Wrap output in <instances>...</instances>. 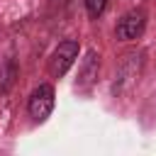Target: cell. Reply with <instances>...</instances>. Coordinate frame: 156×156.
Returning <instances> with one entry per match:
<instances>
[{
  "instance_id": "cell-3",
  "label": "cell",
  "mask_w": 156,
  "mask_h": 156,
  "mask_svg": "<svg viewBox=\"0 0 156 156\" xmlns=\"http://www.w3.org/2000/svg\"><path fill=\"white\" fill-rule=\"evenodd\" d=\"M144 27H146V15L144 10H129L124 12L117 24H115V37L119 41H132V39H139L144 34Z\"/></svg>"
},
{
  "instance_id": "cell-2",
  "label": "cell",
  "mask_w": 156,
  "mask_h": 156,
  "mask_svg": "<svg viewBox=\"0 0 156 156\" xmlns=\"http://www.w3.org/2000/svg\"><path fill=\"white\" fill-rule=\"evenodd\" d=\"M54 102H56V93L49 83H41L37 85L32 93H29V100H27V112L34 122H44L51 112H54Z\"/></svg>"
},
{
  "instance_id": "cell-6",
  "label": "cell",
  "mask_w": 156,
  "mask_h": 156,
  "mask_svg": "<svg viewBox=\"0 0 156 156\" xmlns=\"http://www.w3.org/2000/svg\"><path fill=\"white\" fill-rule=\"evenodd\" d=\"M107 7V0H85V10H88V17L98 20Z\"/></svg>"
},
{
  "instance_id": "cell-5",
  "label": "cell",
  "mask_w": 156,
  "mask_h": 156,
  "mask_svg": "<svg viewBox=\"0 0 156 156\" xmlns=\"http://www.w3.org/2000/svg\"><path fill=\"white\" fill-rule=\"evenodd\" d=\"M15 76H17V66H15V61L7 58V61L0 66V90H2V93H7V90L12 88Z\"/></svg>"
},
{
  "instance_id": "cell-1",
  "label": "cell",
  "mask_w": 156,
  "mask_h": 156,
  "mask_svg": "<svg viewBox=\"0 0 156 156\" xmlns=\"http://www.w3.org/2000/svg\"><path fill=\"white\" fill-rule=\"evenodd\" d=\"M78 54H80L78 39H66V41H61V44L51 51V56H49V73H51L54 78H63V76L68 73V68L76 63Z\"/></svg>"
},
{
  "instance_id": "cell-4",
  "label": "cell",
  "mask_w": 156,
  "mask_h": 156,
  "mask_svg": "<svg viewBox=\"0 0 156 156\" xmlns=\"http://www.w3.org/2000/svg\"><path fill=\"white\" fill-rule=\"evenodd\" d=\"M98 71H100V56L95 51H88V56L80 63V78L78 85H93L98 80Z\"/></svg>"
}]
</instances>
